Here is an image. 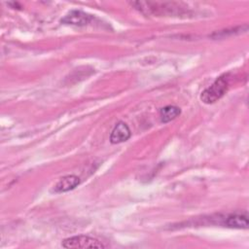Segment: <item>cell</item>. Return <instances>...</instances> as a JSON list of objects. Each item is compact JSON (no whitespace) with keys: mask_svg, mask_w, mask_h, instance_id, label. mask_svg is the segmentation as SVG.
Masks as SVG:
<instances>
[{"mask_svg":"<svg viewBox=\"0 0 249 249\" xmlns=\"http://www.w3.org/2000/svg\"><path fill=\"white\" fill-rule=\"evenodd\" d=\"M229 89V83L226 76H221L214 83L205 89L200 94V100L205 104H212L223 97Z\"/></svg>","mask_w":249,"mask_h":249,"instance_id":"6da1fadb","label":"cell"},{"mask_svg":"<svg viewBox=\"0 0 249 249\" xmlns=\"http://www.w3.org/2000/svg\"><path fill=\"white\" fill-rule=\"evenodd\" d=\"M63 248H104L105 246L96 238L88 235H76L65 238L61 242Z\"/></svg>","mask_w":249,"mask_h":249,"instance_id":"7a4b0ae2","label":"cell"},{"mask_svg":"<svg viewBox=\"0 0 249 249\" xmlns=\"http://www.w3.org/2000/svg\"><path fill=\"white\" fill-rule=\"evenodd\" d=\"M91 19L90 15L82 12V11H71L68 13L62 19L61 22L65 24H71V25H78V26H84L88 24Z\"/></svg>","mask_w":249,"mask_h":249,"instance_id":"3957f363","label":"cell"},{"mask_svg":"<svg viewBox=\"0 0 249 249\" xmlns=\"http://www.w3.org/2000/svg\"><path fill=\"white\" fill-rule=\"evenodd\" d=\"M130 135L131 132L128 125L124 122H119L110 134V142L112 144H119L126 141Z\"/></svg>","mask_w":249,"mask_h":249,"instance_id":"277c9868","label":"cell"},{"mask_svg":"<svg viewBox=\"0 0 249 249\" xmlns=\"http://www.w3.org/2000/svg\"><path fill=\"white\" fill-rule=\"evenodd\" d=\"M80 184V178L76 175H65L61 177L53 187L54 193H65L75 189Z\"/></svg>","mask_w":249,"mask_h":249,"instance_id":"5b68a950","label":"cell"},{"mask_svg":"<svg viewBox=\"0 0 249 249\" xmlns=\"http://www.w3.org/2000/svg\"><path fill=\"white\" fill-rule=\"evenodd\" d=\"M225 225L231 229H247L249 226L247 214H231L225 220Z\"/></svg>","mask_w":249,"mask_h":249,"instance_id":"8992f818","label":"cell"},{"mask_svg":"<svg viewBox=\"0 0 249 249\" xmlns=\"http://www.w3.org/2000/svg\"><path fill=\"white\" fill-rule=\"evenodd\" d=\"M180 114H181V110L179 107L174 105H167L160 110V122L163 124L169 123L175 118H177Z\"/></svg>","mask_w":249,"mask_h":249,"instance_id":"52a82bcc","label":"cell"}]
</instances>
